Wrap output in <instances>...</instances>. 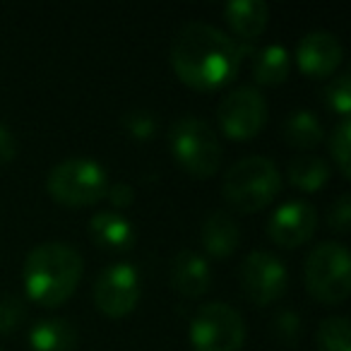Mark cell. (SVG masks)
Here are the masks:
<instances>
[{
  "label": "cell",
  "instance_id": "27",
  "mask_svg": "<svg viewBox=\"0 0 351 351\" xmlns=\"http://www.w3.org/2000/svg\"><path fill=\"white\" fill-rule=\"evenodd\" d=\"M327 224H330V229L337 231V234H349V226H351V197H349V193H339L337 200L330 205V212H327Z\"/></svg>",
  "mask_w": 351,
  "mask_h": 351
},
{
  "label": "cell",
  "instance_id": "29",
  "mask_svg": "<svg viewBox=\"0 0 351 351\" xmlns=\"http://www.w3.org/2000/svg\"><path fill=\"white\" fill-rule=\"evenodd\" d=\"M15 156H17V140H15V135H12L10 128L0 123V166L10 164Z\"/></svg>",
  "mask_w": 351,
  "mask_h": 351
},
{
  "label": "cell",
  "instance_id": "17",
  "mask_svg": "<svg viewBox=\"0 0 351 351\" xmlns=\"http://www.w3.org/2000/svg\"><path fill=\"white\" fill-rule=\"evenodd\" d=\"M27 339L32 351H75L77 330L65 317H46L32 327Z\"/></svg>",
  "mask_w": 351,
  "mask_h": 351
},
{
  "label": "cell",
  "instance_id": "10",
  "mask_svg": "<svg viewBox=\"0 0 351 351\" xmlns=\"http://www.w3.org/2000/svg\"><path fill=\"white\" fill-rule=\"evenodd\" d=\"M142 296V279L135 265H108L94 284V303L108 317H125Z\"/></svg>",
  "mask_w": 351,
  "mask_h": 351
},
{
  "label": "cell",
  "instance_id": "26",
  "mask_svg": "<svg viewBox=\"0 0 351 351\" xmlns=\"http://www.w3.org/2000/svg\"><path fill=\"white\" fill-rule=\"evenodd\" d=\"M325 94H327V104H330L332 111H335L339 118H349V111H351V75L349 73L337 75V77L330 82V87H327Z\"/></svg>",
  "mask_w": 351,
  "mask_h": 351
},
{
  "label": "cell",
  "instance_id": "4",
  "mask_svg": "<svg viewBox=\"0 0 351 351\" xmlns=\"http://www.w3.org/2000/svg\"><path fill=\"white\" fill-rule=\"evenodd\" d=\"M176 164L193 178H210L221 166V142L215 128L197 116H181L169 130Z\"/></svg>",
  "mask_w": 351,
  "mask_h": 351
},
{
  "label": "cell",
  "instance_id": "1",
  "mask_svg": "<svg viewBox=\"0 0 351 351\" xmlns=\"http://www.w3.org/2000/svg\"><path fill=\"white\" fill-rule=\"evenodd\" d=\"M243 49L219 27L188 22L171 44V65L193 89H219L239 75Z\"/></svg>",
  "mask_w": 351,
  "mask_h": 351
},
{
  "label": "cell",
  "instance_id": "12",
  "mask_svg": "<svg viewBox=\"0 0 351 351\" xmlns=\"http://www.w3.org/2000/svg\"><path fill=\"white\" fill-rule=\"evenodd\" d=\"M344 58L339 39L330 32H308L296 46V63L311 77H327Z\"/></svg>",
  "mask_w": 351,
  "mask_h": 351
},
{
  "label": "cell",
  "instance_id": "20",
  "mask_svg": "<svg viewBox=\"0 0 351 351\" xmlns=\"http://www.w3.org/2000/svg\"><path fill=\"white\" fill-rule=\"evenodd\" d=\"M322 137H325L322 123L308 108L291 111L284 121V140L296 149H313V147L320 145Z\"/></svg>",
  "mask_w": 351,
  "mask_h": 351
},
{
  "label": "cell",
  "instance_id": "5",
  "mask_svg": "<svg viewBox=\"0 0 351 351\" xmlns=\"http://www.w3.org/2000/svg\"><path fill=\"white\" fill-rule=\"evenodd\" d=\"M46 191L56 202L65 207L97 205L108 191V173L97 159L70 156L63 159L46 176Z\"/></svg>",
  "mask_w": 351,
  "mask_h": 351
},
{
  "label": "cell",
  "instance_id": "25",
  "mask_svg": "<svg viewBox=\"0 0 351 351\" xmlns=\"http://www.w3.org/2000/svg\"><path fill=\"white\" fill-rule=\"evenodd\" d=\"M27 320V303L20 296H0V335H12Z\"/></svg>",
  "mask_w": 351,
  "mask_h": 351
},
{
  "label": "cell",
  "instance_id": "16",
  "mask_svg": "<svg viewBox=\"0 0 351 351\" xmlns=\"http://www.w3.org/2000/svg\"><path fill=\"white\" fill-rule=\"evenodd\" d=\"M224 20L243 41H255L267 29L269 8L265 0H231L224 8Z\"/></svg>",
  "mask_w": 351,
  "mask_h": 351
},
{
  "label": "cell",
  "instance_id": "11",
  "mask_svg": "<svg viewBox=\"0 0 351 351\" xmlns=\"http://www.w3.org/2000/svg\"><path fill=\"white\" fill-rule=\"evenodd\" d=\"M317 229V212L306 200H289L272 212L267 236L282 248H298L308 243Z\"/></svg>",
  "mask_w": 351,
  "mask_h": 351
},
{
  "label": "cell",
  "instance_id": "6",
  "mask_svg": "<svg viewBox=\"0 0 351 351\" xmlns=\"http://www.w3.org/2000/svg\"><path fill=\"white\" fill-rule=\"evenodd\" d=\"M308 293L320 303L337 306L351 293V260L344 243L325 241L317 243L306 258Z\"/></svg>",
  "mask_w": 351,
  "mask_h": 351
},
{
  "label": "cell",
  "instance_id": "22",
  "mask_svg": "<svg viewBox=\"0 0 351 351\" xmlns=\"http://www.w3.org/2000/svg\"><path fill=\"white\" fill-rule=\"evenodd\" d=\"M330 154L344 178L351 176V121L341 118L330 135Z\"/></svg>",
  "mask_w": 351,
  "mask_h": 351
},
{
  "label": "cell",
  "instance_id": "3",
  "mask_svg": "<svg viewBox=\"0 0 351 351\" xmlns=\"http://www.w3.org/2000/svg\"><path fill=\"white\" fill-rule=\"evenodd\" d=\"M282 193V173L267 156L250 154L239 159L221 181V195L236 212H260Z\"/></svg>",
  "mask_w": 351,
  "mask_h": 351
},
{
  "label": "cell",
  "instance_id": "21",
  "mask_svg": "<svg viewBox=\"0 0 351 351\" xmlns=\"http://www.w3.org/2000/svg\"><path fill=\"white\" fill-rule=\"evenodd\" d=\"M351 325L344 315H332L317 325L315 344L320 351H349Z\"/></svg>",
  "mask_w": 351,
  "mask_h": 351
},
{
  "label": "cell",
  "instance_id": "2",
  "mask_svg": "<svg viewBox=\"0 0 351 351\" xmlns=\"http://www.w3.org/2000/svg\"><path fill=\"white\" fill-rule=\"evenodd\" d=\"M82 269L84 260L75 245L60 241L34 245L22 265L27 296L44 308L60 306L75 293Z\"/></svg>",
  "mask_w": 351,
  "mask_h": 351
},
{
  "label": "cell",
  "instance_id": "9",
  "mask_svg": "<svg viewBox=\"0 0 351 351\" xmlns=\"http://www.w3.org/2000/svg\"><path fill=\"white\" fill-rule=\"evenodd\" d=\"M239 284L248 301L269 306L284 296L289 287V272L284 263L269 250H253L241 260Z\"/></svg>",
  "mask_w": 351,
  "mask_h": 351
},
{
  "label": "cell",
  "instance_id": "15",
  "mask_svg": "<svg viewBox=\"0 0 351 351\" xmlns=\"http://www.w3.org/2000/svg\"><path fill=\"white\" fill-rule=\"evenodd\" d=\"M202 248L212 258H229L241 243L239 221L224 210H212L200 226Z\"/></svg>",
  "mask_w": 351,
  "mask_h": 351
},
{
  "label": "cell",
  "instance_id": "28",
  "mask_svg": "<svg viewBox=\"0 0 351 351\" xmlns=\"http://www.w3.org/2000/svg\"><path fill=\"white\" fill-rule=\"evenodd\" d=\"M106 197L113 207H118V210L123 212L135 202V188L128 186V183H116V186H108Z\"/></svg>",
  "mask_w": 351,
  "mask_h": 351
},
{
  "label": "cell",
  "instance_id": "24",
  "mask_svg": "<svg viewBox=\"0 0 351 351\" xmlns=\"http://www.w3.org/2000/svg\"><path fill=\"white\" fill-rule=\"evenodd\" d=\"M301 332H303V322L296 311H289L287 308V311H279L274 315L272 335L282 346H296L298 339H301Z\"/></svg>",
  "mask_w": 351,
  "mask_h": 351
},
{
  "label": "cell",
  "instance_id": "14",
  "mask_svg": "<svg viewBox=\"0 0 351 351\" xmlns=\"http://www.w3.org/2000/svg\"><path fill=\"white\" fill-rule=\"evenodd\" d=\"M89 236L106 253H128L135 245V226L123 212L101 210L89 219Z\"/></svg>",
  "mask_w": 351,
  "mask_h": 351
},
{
  "label": "cell",
  "instance_id": "18",
  "mask_svg": "<svg viewBox=\"0 0 351 351\" xmlns=\"http://www.w3.org/2000/svg\"><path fill=\"white\" fill-rule=\"evenodd\" d=\"M289 70H291V56L279 44L265 46L253 56V77L258 84L265 87L282 84L289 77Z\"/></svg>",
  "mask_w": 351,
  "mask_h": 351
},
{
  "label": "cell",
  "instance_id": "13",
  "mask_svg": "<svg viewBox=\"0 0 351 351\" xmlns=\"http://www.w3.org/2000/svg\"><path fill=\"white\" fill-rule=\"evenodd\" d=\"M171 287L186 298L205 296L212 287L210 263L195 250H181L171 263Z\"/></svg>",
  "mask_w": 351,
  "mask_h": 351
},
{
  "label": "cell",
  "instance_id": "7",
  "mask_svg": "<svg viewBox=\"0 0 351 351\" xmlns=\"http://www.w3.org/2000/svg\"><path fill=\"white\" fill-rule=\"evenodd\" d=\"M243 341V315L229 303H207L191 322V344L195 351H241Z\"/></svg>",
  "mask_w": 351,
  "mask_h": 351
},
{
  "label": "cell",
  "instance_id": "30",
  "mask_svg": "<svg viewBox=\"0 0 351 351\" xmlns=\"http://www.w3.org/2000/svg\"><path fill=\"white\" fill-rule=\"evenodd\" d=\"M0 351H3V349H0Z\"/></svg>",
  "mask_w": 351,
  "mask_h": 351
},
{
  "label": "cell",
  "instance_id": "23",
  "mask_svg": "<svg viewBox=\"0 0 351 351\" xmlns=\"http://www.w3.org/2000/svg\"><path fill=\"white\" fill-rule=\"evenodd\" d=\"M121 125L132 140L147 142L159 130V118H156V113L149 111V108H132V111L123 113Z\"/></svg>",
  "mask_w": 351,
  "mask_h": 351
},
{
  "label": "cell",
  "instance_id": "19",
  "mask_svg": "<svg viewBox=\"0 0 351 351\" xmlns=\"http://www.w3.org/2000/svg\"><path fill=\"white\" fill-rule=\"evenodd\" d=\"M289 183L303 193H315L330 181V164L317 154H298L289 164Z\"/></svg>",
  "mask_w": 351,
  "mask_h": 351
},
{
  "label": "cell",
  "instance_id": "8",
  "mask_svg": "<svg viewBox=\"0 0 351 351\" xmlns=\"http://www.w3.org/2000/svg\"><path fill=\"white\" fill-rule=\"evenodd\" d=\"M217 121L231 140H250L263 130L267 121V101L260 89L248 84L236 87L219 101Z\"/></svg>",
  "mask_w": 351,
  "mask_h": 351
}]
</instances>
